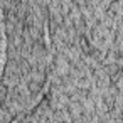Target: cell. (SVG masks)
Returning <instances> with one entry per match:
<instances>
[{
	"mask_svg": "<svg viewBox=\"0 0 123 123\" xmlns=\"http://www.w3.org/2000/svg\"><path fill=\"white\" fill-rule=\"evenodd\" d=\"M5 61H7V36H5L2 5H0V78H2V73L5 69Z\"/></svg>",
	"mask_w": 123,
	"mask_h": 123,
	"instance_id": "6da1fadb",
	"label": "cell"
}]
</instances>
